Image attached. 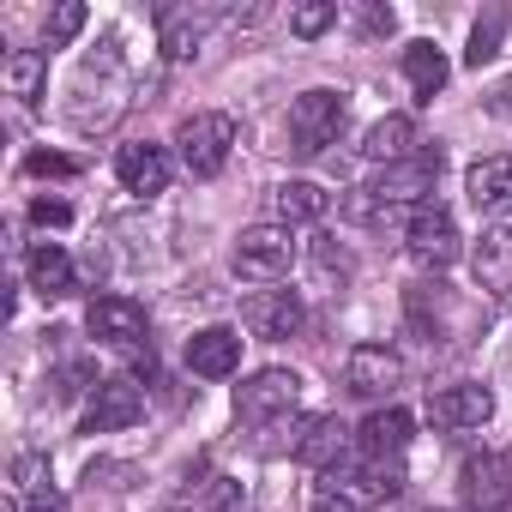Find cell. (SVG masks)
Listing matches in <instances>:
<instances>
[{
    "mask_svg": "<svg viewBox=\"0 0 512 512\" xmlns=\"http://www.w3.org/2000/svg\"><path fill=\"white\" fill-rule=\"evenodd\" d=\"M127 91H133V73H127V55H121V37L109 31L97 55L79 61V79H73V127L79 133H97V115L103 127L127 109Z\"/></svg>",
    "mask_w": 512,
    "mask_h": 512,
    "instance_id": "1",
    "label": "cell"
},
{
    "mask_svg": "<svg viewBox=\"0 0 512 512\" xmlns=\"http://www.w3.org/2000/svg\"><path fill=\"white\" fill-rule=\"evenodd\" d=\"M434 175H440V151H422V157H410V163H392V169H380V175L362 187L356 211H362V217L422 211V205H428V193H434Z\"/></svg>",
    "mask_w": 512,
    "mask_h": 512,
    "instance_id": "2",
    "label": "cell"
},
{
    "mask_svg": "<svg viewBox=\"0 0 512 512\" xmlns=\"http://www.w3.org/2000/svg\"><path fill=\"white\" fill-rule=\"evenodd\" d=\"M229 151H235V121L217 115V109H199V115H187V121L175 127V157H181V169L199 175V181H211V175L229 163Z\"/></svg>",
    "mask_w": 512,
    "mask_h": 512,
    "instance_id": "3",
    "label": "cell"
},
{
    "mask_svg": "<svg viewBox=\"0 0 512 512\" xmlns=\"http://www.w3.org/2000/svg\"><path fill=\"white\" fill-rule=\"evenodd\" d=\"M229 266H235V278H247V284H278V278L296 266V235H290L284 223H253V229H241Z\"/></svg>",
    "mask_w": 512,
    "mask_h": 512,
    "instance_id": "4",
    "label": "cell"
},
{
    "mask_svg": "<svg viewBox=\"0 0 512 512\" xmlns=\"http://www.w3.org/2000/svg\"><path fill=\"white\" fill-rule=\"evenodd\" d=\"M296 404H302V374H290V368H260L247 386H235V416L247 428L284 422V416H296Z\"/></svg>",
    "mask_w": 512,
    "mask_h": 512,
    "instance_id": "5",
    "label": "cell"
},
{
    "mask_svg": "<svg viewBox=\"0 0 512 512\" xmlns=\"http://www.w3.org/2000/svg\"><path fill=\"white\" fill-rule=\"evenodd\" d=\"M338 133H344V97L338 91H302L290 103V151L296 157H320Z\"/></svg>",
    "mask_w": 512,
    "mask_h": 512,
    "instance_id": "6",
    "label": "cell"
},
{
    "mask_svg": "<svg viewBox=\"0 0 512 512\" xmlns=\"http://www.w3.org/2000/svg\"><path fill=\"white\" fill-rule=\"evenodd\" d=\"M404 247H410V260H416L422 272H446V266L458 260V223H452V211H446L440 199H428L422 211H410Z\"/></svg>",
    "mask_w": 512,
    "mask_h": 512,
    "instance_id": "7",
    "label": "cell"
},
{
    "mask_svg": "<svg viewBox=\"0 0 512 512\" xmlns=\"http://www.w3.org/2000/svg\"><path fill=\"white\" fill-rule=\"evenodd\" d=\"M458 494L470 512H506L512 506V452H476L458 470Z\"/></svg>",
    "mask_w": 512,
    "mask_h": 512,
    "instance_id": "8",
    "label": "cell"
},
{
    "mask_svg": "<svg viewBox=\"0 0 512 512\" xmlns=\"http://www.w3.org/2000/svg\"><path fill=\"white\" fill-rule=\"evenodd\" d=\"M241 320H247V332H253V338L284 344V338H296V332L308 326V308H302V296H296V290H253V296L241 302Z\"/></svg>",
    "mask_w": 512,
    "mask_h": 512,
    "instance_id": "9",
    "label": "cell"
},
{
    "mask_svg": "<svg viewBox=\"0 0 512 512\" xmlns=\"http://www.w3.org/2000/svg\"><path fill=\"white\" fill-rule=\"evenodd\" d=\"M344 386L356 398H386V392L404 386V356L386 350V344H356L350 362H344Z\"/></svg>",
    "mask_w": 512,
    "mask_h": 512,
    "instance_id": "10",
    "label": "cell"
},
{
    "mask_svg": "<svg viewBox=\"0 0 512 512\" xmlns=\"http://www.w3.org/2000/svg\"><path fill=\"white\" fill-rule=\"evenodd\" d=\"M145 416V398L133 380H97L85 398V434H121Z\"/></svg>",
    "mask_w": 512,
    "mask_h": 512,
    "instance_id": "11",
    "label": "cell"
},
{
    "mask_svg": "<svg viewBox=\"0 0 512 512\" xmlns=\"http://www.w3.org/2000/svg\"><path fill=\"white\" fill-rule=\"evenodd\" d=\"M85 332H91L97 344H109V350H133V344L145 338V308L127 302V296H97V302L85 308Z\"/></svg>",
    "mask_w": 512,
    "mask_h": 512,
    "instance_id": "12",
    "label": "cell"
},
{
    "mask_svg": "<svg viewBox=\"0 0 512 512\" xmlns=\"http://www.w3.org/2000/svg\"><path fill=\"white\" fill-rule=\"evenodd\" d=\"M428 416H434V428H452V434L482 428V422L494 416V392H488V386H476V380L446 386V392H434V398H428Z\"/></svg>",
    "mask_w": 512,
    "mask_h": 512,
    "instance_id": "13",
    "label": "cell"
},
{
    "mask_svg": "<svg viewBox=\"0 0 512 512\" xmlns=\"http://www.w3.org/2000/svg\"><path fill=\"white\" fill-rule=\"evenodd\" d=\"M470 272L488 296H512V223L482 229V241L470 247Z\"/></svg>",
    "mask_w": 512,
    "mask_h": 512,
    "instance_id": "14",
    "label": "cell"
},
{
    "mask_svg": "<svg viewBox=\"0 0 512 512\" xmlns=\"http://www.w3.org/2000/svg\"><path fill=\"white\" fill-rule=\"evenodd\" d=\"M187 368H193L199 380H229V374L241 368V332H229V326L193 332V338H187Z\"/></svg>",
    "mask_w": 512,
    "mask_h": 512,
    "instance_id": "15",
    "label": "cell"
},
{
    "mask_svg": "<svg viewBox=\"0 0 512 512\" xmlns=\"http://www.w3.org/2000/svg\"><path fill=\"white\" fill-rule=\"evenodd\" d=\"M115 181H121L127 193H139V199L163 193V187H169V151H163V145H121V151H115Z\"/></svg>",
    "mask_w": 512,
    "mask_h": 512,
    "instance_id": "16",
    "label": "cell"
},
{
    "mask_svg": "<svg viewBox=\"0 0 512 512\" xmlns=\"http://www.w3.org/2000/svg\"><path fill=\"white\" fill-rule=\"evenodd\" d=\"M344 452H350V428H344L338 416H308V422H302V434H296V458H302L308 470H338Z\"/></svg>",
    "mask_w": 512,
    "mask_h": 512,
    "instance_id": "17",
    "label": "cell"
},
{
    "mask_svg": "<svg viewBox=\"0 0 512 512\" xmlns=\"http://www.w3.org/2000/svg\"><path fill=\"white\" fill-rule=\"evenodd\" d=\"M464 187H470V205H476L482 217H512V157H482V163H470Z\"/></svg>",
    "mask_w": 512,
    "mask_h": 512,
    "instance_id": "18",
    "label": "cell"
},
{
    "mask_svg": "<svg viewBox=\"0 0 512 512\" xmlns=\"http://www.w3.org/2000/svg\"><path fill=\"white\" fill-rule=\"evenodd\" d=\"M416 145H422L416 121H410V115H386V121H374V127H368V139H362V157L392 169V163H410V157H422Z\"/></svg>",
    "mask_w": 512,
    "mask_h": 512,
    "instance_id": "19",
    "label": "cell"
},
{
    "mask_svg": "<svg viewBox=\"0 0 512 512\" xmlns=\"http://www.w3.org/2000/svg\"><path fill=\"white\" fill-rule=\"evenodd\" d=\"M25 272H31V290H37L43 302H61V296H73V253H67V247H55V241L31 247Z\"/></svg>",
    "mask_w": 512,
    "mask_h": 512,
    "instance_id": "20",
    "label": "cell"
},
{
    "mask_svg": "<svg viewBox=\"0 0 512 512\" xmlns=\"http://www.w3.org/2000/svg\"><path fill=\"white\" fill-rule=\"evenodd\" d=\"M326 211H332V193L314 187V181H284V187L272 193V217H278L284 229H296V223H320Z\"/></svg>",
    "mask_w": 512,
    "mask_h": 512,
    "instance_id": "21",
    "label": "cell"
},
{
    "mask_svg": "<svg viewBox=\"0 0 512 512\" xmlns=\"http://www.w3.org/2000/svg\"><path fill=\"white\" fill-rule=\"evenodd\" d=\"M350 253L332 241V235H320L314 247H308V290L314 296H344V284H350Z\"/></svg>",
    "mask_w": 512,
    "mask_h": 512,
    "instance_id": "22",
    "label": "cell"
},
{
    "mask_svg": "<svg viewBox=\"0 0 512 512\" xmlns=\"http://www.w3.org/2000/svg\"><path fill=\"white\" fill-rule=\"evenodd\" d=\"M446 73H452V67H446V55H440L434 43H410V49H404V85L416 91V103H434L440 85H446Z\"/></svg>",
    "mask_w": 512,
    "mask_h": 512,
    "instance_id": "23",
    "label": "cell"
},
{
    "mask_svg": "<svg viewBox=\"0 0 512 512\" xmlns=\"http://www.w3.org/2000/svg\"><path fill=\"white\" fill-rule=\"evenodd\" d=\"M356 440H362L368 458H398V452L410 446V416H404V410H374V416L356 428Z\"/></svg>",
    "mask_w": 512,
    "mask_h": 512,
    "instance_id": "24",
    "label": "cell"
},
{
    "mask_svg": "<svg viewBox=\"0 0 512 512\" xmlns=\"http://www.w3.org/2000/svg\"><path fill=\"white\" fill-rule=\"evenodd\" d=\"M332 482H338L350 500H362V506H368V500H392V494L404 488V470H398V464H386V458H368L362 470H350V476H332Z\"/></svg>",
    "mask_w": 512,
    "mask_h": 512,
    "instance_id": "25",
    "label": "cell"
},
{
    "mask_svg": "<svg viewBox=\"0 0 512 512\" xmlns=\"http://www.w3.org/2000/svg\"><path fill=\"white\" fill-rule=\"evenodd\" d=\"M0 79H7V91L19 103H37L43 97V79H49V55L43 49H13V55H0Z\"/></svg>",
    "mask_w": 512,
    "mask_h": 512,
    "instance_id": "26",
    "label": "cell"
},
{
    "mask_svg": "<svg viewBox=\"0 0 512 512\" xmlns=\"http://www.w3.org/2000/svg\"><path fill=\"white\" fill-rule=\"evenodd\" d=\"M500 31H506V13H500V7H488V13L476 19V31H470V49H464V61H470V67L494 61V55H500Z\"/></svg>",
    "mask_w": 512,
    "mask_h": 512,
    "instance_id": "27",
    "label": "cell"
},
{
    "mask_svg": "<svg viewBox=\"0 0 512 512\" xmlns=\"http://www.w3.org/2000/svg\"><path fill=\"white\" fill-rule=\"evenodd\" d=\"M13 494H19V500H43V494H55V488H49V458L19 452V458H13Z\"/></svg>",
    "mask_w": 512,
    "mask_h": 512,
    "instance_id": "28",
    "label": "cell"
},
{
    "mask_svg": "<svg viewBox=\"0 0 512 512\" xmlns=\"http://www.w3.org/2000/svg\"><path fill=\"white\" fill-rule=\"evenodd\" d=\"M79 31H85V7H79V0H67V7H55V13L43 19V43H49V49L73 43Z\"/></svg>",
    "mask_w": 512,
    "mask_h": 512,
    "instance_id": "29",
    "label": "cell"
},
{
    "mask_svg": "<svg viewBox=\"0 0 512 512\" xmlns=\"http://www.w3.org/2000/svg\"><path fill=\"white\" fill-rule=\"evenodd\" d=\"M338 25V7L332 0H308V7H290V31L296 37H320V31H332Z\"/></svg>",
    "mask_w": 512,
    "mask_h": 512,
    "instance_id": "30",
    "label": "cell"
},
{
    "mask_svg": "<svg viewBox=\"0 0 512 512\" xmlns=\"http://www.w3.org/2000/svg\"><path fill=\"white\" fill-rule=\"evenodd\" d=\"M163 49H169V61H193V55H199V25L163 19Z\"/></svg>",
    "mask_w": 512,
    "mask_h": 512,
    "instance_id": "31",
    "label": "cell"
},
{
    "mask_svg": "<svg viewBox=\"0 0 512 512\" xmlns=\"http://www.w3.org/2000/svg\"><path fill=\"white\" fill-rule=\"evenodd\" d=\"M308 512H362V500H350L338 482H320V494H314V506Z\"/></svg>",
    "mask_w": 512,
    "mask_h": 512,
    "instance_id": "32",
    "label": "cell"
},
{
    "mask_svg": "<svg viewBox=\"0 0 512 512\" xmlns=\"http://www.w3.org/2000/svg\"><path fill=\"white\" fill-rule=\"evenodd\" d=\"M392 25H398L392 7H362V31H368V37H392Z\"/></svg>",
    "mask_w": 512,
    "mask_h": 512,
    "instance_id": "33",
    "label": "cell"
},
{
    "mask_svg": "<svg viewBox=\"0 0 512 512\" xmlns=\"http://www.w3.org/2000/svg\"><path fill=\"white\" fill-rule=\"evenodd\" d=\"M31 175H73V157H55V151H37L31 163H25Z\"/></svg>",
    "mask_w": 512,
    "mask_h": 512,
    "instance_id": "34",
    "label": "cell"
},
{
    "mask_svg": "<svg viewBox=\"0 0 512 512\" xmlns=\"http://www.w3.org/2000/svg\"><path fill=\"white\" fill-rule=\"evenodd\" d=\"M31 217H37V223L49 229V223H67L73 211H67V199H37V205H31Z\"/></svg>",
    "mask_w": 512,
    "mask_h": 512,
    "instance_id": "35",
    "label": "cell"
}]
</instances>
